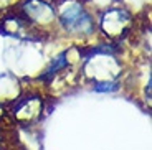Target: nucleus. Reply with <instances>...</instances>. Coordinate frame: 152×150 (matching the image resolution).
<instances>
[{
    "label": "nucleus",
    "mask_w": 152,
    "mask_h": 150,
    "mask_svg": "<svg viewBox=\"0 0 152 150\" xmlns=\"http://www.w3.org/2000/svg\"><path fill=\"white\" fill-rule=\"evenodd\" d=\"M61 23L69 31H91L93 22L91 17L78 4H71L68 8L61 12Z\"/></svg>",
    "instance_id": "1"
},
{
    "label": "nucleus",
    "mask_w": 152,
    "mask_h": 150,
    "mask_svg": "<svg viewBox=\"0 0 152 150\" xmlns=\"http://www.w3.org/2000/svg\"><path fill=\"white\" fill-rule=\"evenodd\" d=\"M0 2H4V0H0Z\"/></svg>",
    "instance_id": "2"
}]
</instances>
